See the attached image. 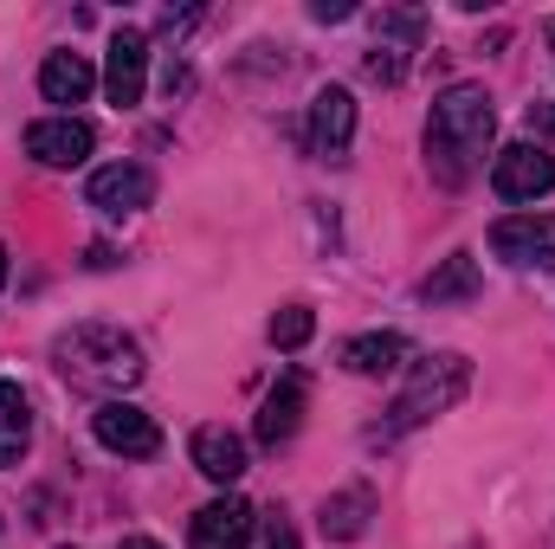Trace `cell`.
Masks as SVG:
<instances>
[{"label": "cell", "instance_id": "6da1fadb", "mask_svg": "<svg viewBox=\"0 0 555 549\" xmlns=\"http://www.w3.org/2000/svg\"><path fill=\"white\" fill-rule=\"evenodd\" d=\"M491 137H498L491 98H485L478 85H452V91L433 104V117H426V168H433V181H439V188H465V181L485 168Z\"/></svg>", "mask_w": 555, "mask_h": 549}, {"label": "cell", "instance_id": "7a4b0ae2", "mask_svg": "<svg viewBox=\"0 0 555 549\" xmlns=\"http://www.w3.org/2000/svg\"><path fill=\"white\" fill-rule=\"evenodd\" d=\"M52 369L72 388H91V395H111L117 401V388H137L149 362H142V343L124 336L117 323H72L52 343Z\"/></svg>", "mask_w": 555, "mask_h": 549}, {"label": "cell", "instance_id": "3957f363", "mask_svg": "<svg viewBox=\"0 0 555 549\" xmlns=\"http://www.w3.org/2000/svg\"><path fill=\"white\" fill-rule=\"evenodd\" d=\"M472 388V362L459 356V349H439V356H426V362H414V375H408V388H401V401L388 408V420H382V433L395 439V433H414V426H426L433 413L459 408V395Z\"/></svg>", "mask_w": 555, "mask_h": 549}, {"label": "cell", "instance_id": "277c9868", "mask_svg": "<svg viewBox=\"0 0 555 549\" xmlns=\"http://www.w3.org/2000/svg\"><path fill=\"white\" fill-rule=\"evenodd\" d=\"M550 188H555V155L543 142H511V149L491 155V194L498 201L524 207V201H543Z\"/></svg>", "mask_w": 555, "mask_h": 549}, {"label": "cell", "instance_id": "5b68a950", "mask_svg": "<svg viewBox=\"0 0 555 549\" xmlns=\"http://www.w3.org/2000/svg\"><path fill=\"white\" fill-rule=\"evenodd\" d=\"M491 253L511 259V266H537V272H555V214H504L491 227Z\"/></svg>", "mask_w": 555, "mask_h": 549}, {"label": "cell", "instance_id": "8992f818", "mask_svg": "<svg viewBox=\"0 0 555 549\" xmlns=\"http://www.w3.org/2000/svg\"><path fill=\"white\" fill-rule=\"evenodd\" d=\"M85 201H91L104 220H130V214H142V207L155 201V175H149L142 162H111V168L91 175Z\"/></svg>", "mask_w": 555, "mask_h": 549}, {"label": "cell", "instance_id": "52a82bcc", "mask_svg": "<svg viewBox=\"0 0 555 549\" xmlns=\"http://www.w3.org/2000/svg\"><path fill=\"white\" fill-rule=\"evenodd\" d=\"M91 433H98V446L117 452V459H155V452H162V426L142 408H130V401H104V408L91 413Z\"/></svg>", "mask_w": 555, "mask_h": 549}, {"label": "cell", "instance_id": "ba28073f", "mask_svg": "<svg viewBox=\"0 0 555 549\" xmlns=\"http://www.w3.org/2000/svg\"><path fill=\"white\" fill-rule=\"evenodd\" d=\"M356 142V98L343 85H323L310 98V155L317 162H343Z\"/></svg>", "mask_w": 555, "mask_h": 549}, {"label": "cell", "instance_id": "9c48e42d", "mask_svg": "<svg viewBox=\"0 0 555 549\" xmlns=\"http://www.w3.org/2000/svg\"><path fill=\"white\" fill-rule=\"evenodd\" d=\"M91 149H98V130H91L85 117H39V124L26 130V155H33L39 168H78Z\"/></svg>", "mask_w": 555, "mask_h": 549}, {"label": "cell", "instance_id": "30bf717a", "mask_svg": "<svg viewBox=\"0 0 555 549\" xmlns=\"http://www.w3.org/2000/svg\"><path fill=\"white\" fill-rule=\"evenodd\" d=\"M253 544V505L246 498H214L188 518V549H246Z\"/></svg>", "mask_w": 555, "mask_h": 549}, {"label": "cell", "instance_id": "8fae6325", "mask_svg": "<svg viewBox=\"0 0 555 549\" xmlns=\"http://www.w3.org/2000/svg\"><path fill=\"white\" fill-rule=\"evenodd\" d=\"M142 85H149V33L124 26L111 39V59H104V91L117 111H130V104H142Z\"/></svg>", "mask_w": 555, "mask_h": 549}, {"label": "cell", "instance_id": "7c38bea8", "mask_svg": "<svg viewBox=\"0 0 555 549\" xmlns=\"http://www.w3.org/2000/svg\"><path fill=\"white\" fill-rule=\"evenodd\" d=\"M188 459H194V472H201V478H214V485H233V478L253 465V459H246V439H240L233 426H194Z\"/></svg>", "mask_w": 555, "mask_h": 549}, {"label": "cell", "instance_id": "4fadbf2b", "mask_svg": "<svg viewBox=\"0 0 555 549\" xmlns=\"http://www.w3.org/2000/svg\"><path fill=\"white\" fill-rule=\"evenodd\" d=\"M304 401H310L304 369H284V375H278V388L266 395V408H259V446H284V439L304 426Z\"/></svg>", "mask_w": 555, "mask_h": 549}, {"label": "cell", "instance_id": "5bb4252c", "mask_svg": "<svg viewBox=\"0 0 555 549\" xmlns=\"http://www.w3.org/2000/svg\"><path fill=\"white\" fill-rule=\"evenodd\" d=\"M336 362H343L349 375H395V369L408 362V336H401V330H369V336H349V343L336 349Z\"/></svg>", "mask_w": 555, "mask_h": 549}, {"label": "cell", "instance_id": "9a60e30c", "mask_svg": "<svg viewBox=\"0 0 555 549\" xmlns=\"http://www.w3.org/2000/svg\"><path fill=\"white\" fill-rule=\"evenodd\" d=\"M91 85H98V72H91L85 52H52V59L39 65V98H46V104H85Z\"/></svg>", "mask_w": 555, "mask_h": 549}, {"label": "cell", "instance_id": "2e32d148", "mask_svg": "<svg viewBox=\"0 0 555 549\" xmlns=\"http://www.w3.org/2000/svg\"><path fill=\"white\" fill-rule=\"evenodd\" d=\"M33 446V401L20 395V382H0V472L20 465Z\"/></svg>", "mask_w": 555, "mask_h": 549}, {"label": "cell", "instance_id": "e0dca14e", "mask_svg": "<svg viewBox=\"0 0 555 549\" xmlns=\"http://www.w3.org/2000/svg\"><path fill=\"white\" fill-rule=\"evenodd\" d=\"M369 511H375V498H369L362 485L336 491V498L323 505V537H336V544H356V537L369 531Z\"/></svg>", "mask_w": 555, "mask_h": 549}, {"label": "cell", "instance_id": "ac0fdd59", "mask_svg": "<svg viewBox=\"0 0 555 549\" xmlns=\"http://www.w3.org/2000/svg\"><path fill=\"white\" fill-rule=\"evenodd\" d=\"M472 291H478V259H472V253H452L439 272L420 284V297H426L433 310H439V304H459V297H472Z\"/></svg>", "mask_w": 555, "mask_h": 549}, {"label": "cell", "instance_id": "d6986e66", "mask_svg": "<svg viewBox=\"0 0 555 549\" xmlns=\"http://www.w3.org/2000/svg\"><path fill=\"white\" fill-rule=\"evenodd\" d=\"M375 33L382 39H401V52H414L420 39H426V13H414V7H382L375 13Z\"/></svg>", "mask_w": 555, "mask_h": 549}, {"label": "cell", "instance_id": "ffe728a7", "mask_svg": "<svg viewBox=\"0 0 555 549\" xmlns=\"http://www.w3.org/2000/svg\"><path fill=\"white\" fill-rule=\"evenodd\" d=\"M310 330H317L310 304H284V310L272 317V343H278V349H304V343H310Z\"/></svg>", "mask_w": 555, "mask_h": 549}, {"label": "cell", "instance_id": "44dd1931", "mask_svg": "<svg viewBox=\"0 0 555 549\" xmlns=\"http://www.w3.org/2000/svg\"><path fill=\"white\" fill-rule=\"evenodd\" d=\"M369 78H375V85H401V78H408V52L375 46V52H369Z\"/></svg>", "mask_w": 555, "mask_h": 549}, {"label": "cell", "instance_id": "7402d4cb", "mask_svg": "<svg viewBox=\"0 0 555 549\" xmlns=\"http://www.w3.org/2000/svg\"><path fill=\"white\" fill-rule=\"evenodd\" d=\"M524 124H530V137H550L555 142V98H537V104L524 111Z\"/></svg>", "mask_w": 555, "mask_h": 549}, {"label": "cell", "instance_id": "603a6c76", "mask_svg": "<svg viewBox=\"0 0 555 549\" xmlns=\"http://www.w3.org/2000/svg\"><path fill=\"white\" fill-rule=\"evenodd\" d=\"M266 549H297V531H291L284 518H272V524H266Z\"/></svg>", "mask_w": 555, "mask_h": 549}, {"label": "cell", "instance_id": "cb8c5ba5", "mask_svg": "<svg viewBox=\"0 0 555 549\" xmlns=\"http://www.w3.org/2000/svg\"><path fill=\"white\" fill-rule=\"evenodd\" d=\"M349 13H356L349 0H317V7H310V20H349Z\"/></svg>", "mask_w": 555, "mask_h": 549}, {"label": "cell", "instance_id": "d4e9b609", "mask_svg": "<svg viewBox=\"0 0 555 549\" xmlns=\"http://www.w3.org/2000/svg\"><path fill=\"white\" fill-rule=\"evenodd\" d=\"M117 549H162V544H155V537H124Z\"/></svg>", "mask_w": 555, "mask_h": 549}, {"label": "cell", "instance_id": "484cf974", "mask_svg": "<svg viewBox=\"0 0 555 549\" xmlns=\"http://www.w3.org/2000/svg\"><path fill=\"white\" fill-rule=\"evenodd\" d=\"M0 284H7V246H0Z\"/></svg>", "mask_w": 555, "mask_h": 549}, {"label": "cell", "instance_id": "4316f807", "mask_svg": "<svg viewBox=\"0 0 555 549\" xmlns=\"http://www.w3.org/2000/svg\"><path fill=\"white\" fill-rule=\"evenodd\" d=\"M550 46H555V20H550Z\"/></svg>", "mask_w": 555, "mask_h": 549}]
</instances>
